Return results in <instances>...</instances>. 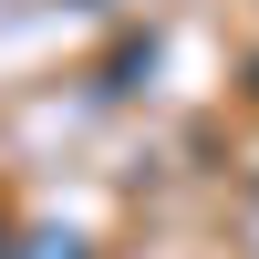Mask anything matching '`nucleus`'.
I'll return each instance as SVG.
<instances>
[{"instance_id":"1","label":"nucleus","mask_w":259,"mask_h":259,"mask_svg":"<svg viewBox=\"0 0 259 259\" xmlns=\"http://www.w3.org/2000/svg\"><path fill=\"white\" fill-rule=\"evenodd\" d=\"M31 249H41V259H83V239H31Z\"/></svg>"},{"instance_id":"2","label":"nucleus","mask_w":259,"mask_h":259,"mask_svg":"<svg viewBox=\"0 0 259 259\" xmlns=\"http://www.w3.org/2000/svg\"><path fill=\"white\" fill-rule=\"evenodd\" d=\"M0 259H11V249H0Z\"/></svg>"}]
</instances>
